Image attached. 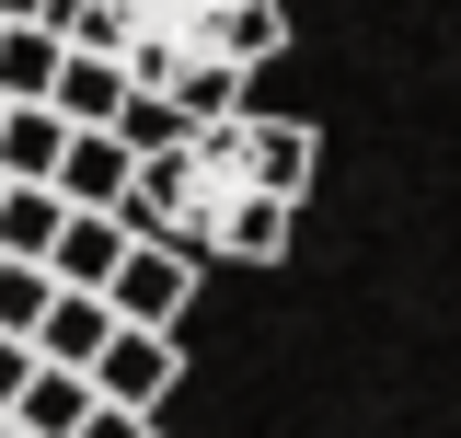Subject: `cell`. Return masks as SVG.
I'll list each match as a JSON object with an SVG mask.
<instances>
[{
    "label": "cell",
    "instance_id": "277c9868",
    "mask_svg": "<svg viewBox=\"0 0 461 438\" xmlns=\"http://www.w3.org/2000/svg\"><path fill=\"white\" fill-rule=\"evenodd\" d=\"M127 162H139V151H127L115 127H69V139H58L47 196H58V208H115V196H127Z\"/></svg>",
    "mask_w": 461,
    "mask_h": 438
},
{
    "label": "cell",
    "instance_id": "e0dca14e",
    "mask_svg": "<svg viewBox=\"0 0 461 438\" xmlns=\"http://www.w3.org/2000/svg\"><path fill=\"white\" fill-rule=\"evenodd\" d=\"M47 12H58V0H0V23H47Z\"/></svg>",
    "mask_w": 461,
    "mask_h": 438
},
{
    "label": "cell",
    "instance_id": "3957f363",
    "mask_svg": "<svg viewBox=\"0 0 461 438\" xmlns=\"http://www.w3.org/2000/svg\"><path fill=\"white\" fill-rule=\"evenodd\" d=\"M81 381H93V404H127V415H150V427H162L173 381H185V334H150V324H115V334H104V358H93Z\"/></svg>",
    "mask_w": 461,
    "mask_h": 438
},
{
    "label": "cell",
    "instance_id": "9a60e30c",
    "mask_svg": "<svg viewBox=\"0 0 461 438\" xmlns=\"http://www.w3.org/2000/svg\"><path fill=\"white\" fill-rule=\"evenodd\" d=\"M69 438H162V427L127 415V404H81V427H69Z\"/></svg>",
    "mask_w": 461,
    "mask_h": 438
},
{
    "label": "cell",
    "instance_id": "2e32d148",
    "mask_svg": "<svg viewBox=\"0 0 461 438\" xmlns=\"http://www.w3.org/2000/svg\"><path fill=\"white\" fill-rule=\"evenodd\" d=\"M35 381V346H23V334H0V415H12V392Z\"/></svg>",
    "mask_w": 461,
    "mask_h": 438
},
{
    "label": "cell",
    "instance_id": "7c38bea8",
    "mask_svg": "<svg viewBox=\"0 0 461 438\" xmlns=\"http://www.w3.org/2000/svg\"><path fill=\"white\" fill-rule=\"evenodd\" d=\"M47 242H58V196L47 185H0V254L12 266H47Z\"/></svg>",
    "mask_w": 461,
    "mask_h": 438
},
{
    "label": "cell",
    "instance_id": "52a82bcc",
    "mask_svg": "<svg viewBox=\"0 0 461 438\" xmlns=\"http://www.w3.org/2000/svg\"><path fill=\"white\" fill-rule=\"evenodd\" d=\"M288 231H300V196H230L220 231H208V254H230V266H277Z\"/></svg>",
    "mask_w": 461,
    "mask_h": 438
},
{
    "label": "cell",
    "instance_id": "7a4b0ae2",
    "mask_svg": "<svg viewBox=\"0 0 461 438\" xmlns=\"http://www.w3.org/2000/svg\"><path fill=\"white\" fill-rule=\"evenodd\" d=\"M196 254H173V242H127V254H115V277L104 288H93V300H104L115 324H150V334H185V300H196Z\"/></svg>",
    "mask_w": 461,
    "mask_h": 438
},
{
    "label": "cell",
    "instance_id": "d6986e66",
    "mask_svg": "<svg viewBox=\"0 0 461 438\" xmlns=\"http://www.w3.org/2000/svg\"><path fill=\"white\" fill-rule=\"evenodd\" d=\"M12 438H23V427H12Z\"/></svg>",
    "mask_w": 461,
    "mask_h": 438
},
{
    "label": "cell",
    "instance_id": "ba28073f",
    "mask_svg": "<svg viewBox=\"0 0 461 438\" xmlns=\"http://www.w3.org/2000/svg\"><path fill=\"white\" fill-rule=\"evenodd\" d=\"M47 105L69 115V127H115V105H127V69H115V58H93V47H58Z\"/></svg>",
    "mask_w": 461,
    "mask_h": 438
},
{
    "label": "cell",
    "instance_id": "9c48e42d",
    "mask_svg": "<svg viewBox=\"0 0 461 438\" xmlns=\"http://www.w3.org/2000/svg\"><path fill=\"white\" fill-rule=\"evenodd\" d=\"M58 139H69L58 105H0V185H47V173H58Z\"/></svg>",
    "mask_w": 461,
    "mask_h": 438
},
{
    "label": "cell",
    "instance_id": "8fae6325",
    "mask_svg": "<svg viewBox=\"0 0 461 438\" xmlns=\"http://www.w3.org/2000/svg\"><path fill=\"white\" fill-rule=\"evenodd\" d=\"M58 81V23H0V105H47Z\"/></svg>",
    "mask_w": 461,
    "mask_h": 438
},
{
    "label": "cell",
    "instance_id": "4fadbf2b",
    "mask_svg": "<svg viewBox=\"0 0 461 438\" xmlns=\"http://www.w3.org/2000/svg\"><path fill=\"white\" fill-rule=\"evenodd\" d=\"M47 288H58L47 266H12V254H0V334H35V312H47Z\"/></svg>",
    "mask_w": 461,
    "mask_h": 438
},
{
    "label": "cell",
    "instance_id": "8992f818",
    "mask_svg": "<svg viewBox=\"0 0 461 438\" xmlns=\"http://www.w3.org/2000/svg\"><path fill=\"white\" fill-rule=\"evenodd\" d=\"M115 254H127L115 208H58V242H47V277H58V288H104Z\"/></svg>",
    "mask_w": 461,
    "mask_h": 438
},
{
    "label": "cell",
    "instance_id": "5bb4252c",
    "mask_svg": "<svg viewBox=\"0 0 461 438\" xmlns=\"http://www.w3.org/2000/svg\"><path fill=\"white\" fill-rule=\"evenodd\" d=\"M115 139H127V151H162V139H185V127H173L162 93H127V105H115Z\"/></svg>",
    "mask_w": 461,
    "mask_h": 438
},
{
    "label": "cell",
    "instance_id": "ac0fdd59",
    "mask_svg": "<svg viewBox=\"0 0 461 438\" xmlns=\"http://www.w3.org/2000/svg\"><path fill=\"white\" fill-rule=\"evenodd\" d=\"M0 438H12V415H0Z\"/></svg>",
    "mask_w": 461,
    "mask_h": 438
},
{
    "label": "cell",
    "instance_id": "5b68a950",
    "mask_svg": "<svg viewBox=\"0 0 461 438\" xmlns=\"http://www.w3.org/2000/svg\"><path fill=\"white\" fill-rule=\"evenodd\" d=\"M104 334H115V312L93 300V288H47V312H35L23 346H35L47 370H93V358H104Z\"/></svg>",
    "mask_w": 461,
    "mask_h": 438
},
{
    "label": "cell",
    "instance_id": "30bf717a",
    "mask_svg": "<svg viewBox=\"0 0 461 438\" xmlns=\"http://www.w3.org/2000/svg\"><path fill=\"white\" fill-rule=\"evenodd\" d=\"M81 404H93V381H81V370H47V358H35V381L12 392V427H23V438H69V427H81Z\"/></svg>",
    "mask_w": 461,
    "mask_h": 438
},
{
    "label": "cell",
    "instance_id": "6da1fadb",
    "mask_svg": "<svg viewBox=\"0 0 461 438\" xmlns=\"http://www.w3.org/2000/svg\"><path fill=\"white\" fill-rule=\"evenodd\" d=\"M185 162L208 173L220 196H312V162H323V139H312L300 115L230 105V115H208V127H185Z\"/></svg>",
    "mask_w": 461,
    "mask_h": 438
}]
</instances>
